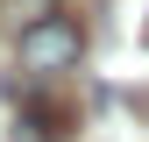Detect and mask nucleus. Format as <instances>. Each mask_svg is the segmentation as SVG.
<instances>
[{
    "label": "nucleus",
    "mask_w": 149,
    "mask_h": 142,
    "mask_svg": "<svg viewBox=\"0 0 149 142\" xmlns=\"http://www.w3.org/2000/svg\"><path fill=\"white\" fill-rule=\"evenodd\" d=\"M14 57H22L29 78H57V71H71L85 57V29L71 22L64 7H36V22L14 36Z\"/></svg>",
    "instance_id": "1"
},
{
    "label": "nucleus",
    "mask_w": 149,
    "mask_h": 142,
    "mask_svg": "<svg viewBox=\"0 0 149 142\" xmlns=\"http://www.w3.org/2000/svg\"><path fill=\"white\" fill-rule=\"evenodd\" d=\"M142 43H149V29H142Z\"/></svg>",
    "instance_id": "2"
}]
</instances>
